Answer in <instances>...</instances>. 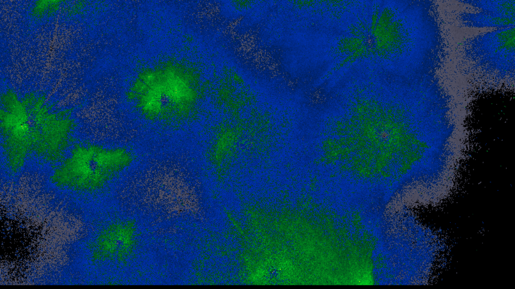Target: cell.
Instances as JSON below:
<instances>
[{
    "label": "cell",
    "instance_id": "6da1fadb",
    "mask_svg": "<svg viewBox=\"0 0 515 289\" xmlns=\"http://www.w3.org/2000/svg\"><path fill=\"white\" fill-rule=\"evenodd\" d=\"M514 26L497 29L467 39L463 52L472 64L499 78L514 76Z\"/></svg>",
    "mask_w": 515,
    "mask_h": 289
},
{
    "label": "cell",
    "instance_id": "7a4b0ae2",
    "mask_svg": "<svg viewBox=\"0 0 515 289\" xmlns=\"http://www.w3.org/2000/svg\"><path fill=\"white\" fill-rule=\"evenodd\" d=\"M463 27L476 28L503 29L514 26L515 18L505 17L481 11L462 12L458 16Z\"/></svg>",
    "mask_w": 515,
    "mask_h": 289
},
{
    "label": "cell",
    "instance_id": "3957f363",
    "mask_svg": "<svg viewBox=\"0 0 515 289\" xmlns=\"http://www.w3.org/2000/svg\"><path fill=\"white\" fill-rule=\"evenodd\" d=\"M461 2L475 8L477 11L515 18L514 0L465 1Z\"/></svg>",
    "mask_w": 515,
    "mask_h": 289
}]
</instances>
